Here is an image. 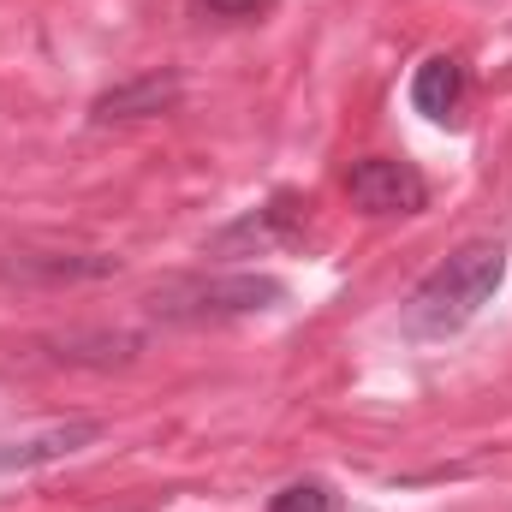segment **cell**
<instances>
[{"instance_id": "8992f818", "label": "cell", "mask_w": 512, "mask_h": 512, "mask_svg": "<svg viewBox=\"0 0 512 512\" xmlns=\"http://www.w3.org/2000/svg\"><path fill=\"white\" fill-rule=\"evenodd\" d=\"M179 96V84L167 78H149V84H137V90H114V96H102L96 102V120H137V114H161L167 102Z\"/></svg>"}, {"instance_id": "6da1fadb", "label": "cell", "mask_w": 512, "mask_h": 512, "mask_svg": "<svg viewBox=\"0 0 512 512\" xmlns=\"http://www.w3.org/2000/svg\"><path fill=\"white\" fill-rule=\"evenodd\" d=\"M501 274H507V245H495V239H477V245L453 251L441 268H429V280L411 292V304H405V328L423 334V340H447V334H459V328L495 298Z\"/></svg>"}, {"instance_id": "5b68a950", "label": "cell", "mask_w": 512, "mask_h": 512, "mask_svg": "<svg viewBox=\"0 0 512 512\" xmlns=\"http://www.w3.org/2000/svg\"><path fill=\"white\" fill-rule=\"evenodd\" d=\"M102 429L96 423H66V429H48V435H36V441H24V447H0V471H24V465H48V459H60V453H78L84 441H96Z\"/></svg>"}, {"instance_id": "277c9868", "label": "cell", "mask_w": 512, "mask_h": 512, "mask_svg": "<svg viewBox=\"0 0 512 512\" xmlns=\"http://www.w3.org/2000/svg\"><path fill=\"white\" fill-rule=\"evenodd\" d=\"M465 102V66L453 54H429L417 72H411V108L423 120H453Z\"/></svg>"}, {"instance_id": "7a4b0ae2", "label": "cell", "mask_w": 512, "mask_h": 512, "mask_svg": "<svg viewBox=\"0 0 512 512\" xmlns=\"http://www.w3.org/2000/svg\"><path fill=\"white\" fill-rule=\"evenodd\" d=\"M286 286L268 274H233V280H185L167 286L155 298L161 316H245V310H268Z\"/></svg>"}, {"instance_id": "52a82bcc", "label": "cell", "mask_w": 512, "mask_h": 512, "mask_svg": "<svg viewBox=\"0 0 512 512\" xmlns=\"http://www.w3.org/2000/svg\"><path fill=\"white\" fill-rule=\"evenodd\" d=\"M268 512H334V489L328 483H286L268 501Z\"/></svg>"}, {"instance_id": "ba28073f", "label": "cell", "mask_w": 512, "mask_h": 512, "mask_svg": "<svg viewBox=\"0 0 512 512\" xmlns=\"http://www.w3.org/2000/svg\"><path fill=\"white\" fill-rule=\"evenodd\" d=\"M209 18H256V12H268L274 0H197Z\"/></svg>"}, {"instance_id": "3957f363", "label": "cell", "mask_w": 512, "mask_h": 512, "mask_svg": "<svg viewBox=\"0 0 512 512\" xmlns=\"http://www.w3.org/2000/svg\"><path fill=\"white\" fill-rule=\"evenodd\" d=\"M346 191L364 215H423L429 209V179L411 161H393V155H364L346 173Z\"/></svg>"}]
</instances>
